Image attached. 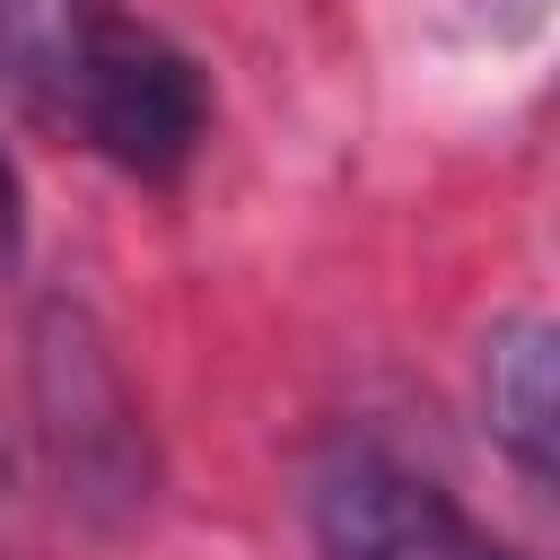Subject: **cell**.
Instances as JSON below:
<instances>
[{
	"mask_svg": "<svg viewBox=\"0 0 560 560\" xmlns=\"http://www.w3.org/2000/svg\"><path fill=\"white\" fill-rule=\"evenodd\" d=\"M534 18H542V0H516V26H534Z\"/></svg>",
	"mask_w": 560,
	"mask_h": 560,
	"instance_id": "cell-4",
	"label": "cell"
},
{
	"mask_svg": "<svg viewBox=\"0 0 560 560\" xmlns=\"http://www.w3.org/2000/svg\"><path fill=\"white\" fill-rule=\"evenodd\" d=\"M481 411L499 455L542 490L551 481V429H560V385H551V324L542 315H508L481 350Z\"/></svg>",
	"mask_w": 560,
	"mask_h": 560,
	"instance_id": "cell-3",
	"label": "cell"
},
{
	"mask_svg": "<svg viewBox=\"0 0 560 560\" xmlns=\"http://www.w3.org/2000/svg\"><path fill=\"white\" fill-rule=\"evenodd\" d=\"M0 88L131 184H175L210 131L201 61L122 0H0Z\"/></svg>",
	"mask_w": 560,
	"mask_h": 560,
	"instance_id": "cell-1",
	"label": "cell"
},
{
	"mask_svg": "<svg viewBox=\"0 0 560 560\" xmlns=\"http://www.w3.org/2000/svg\"><path fill=\"white\" fill-rule=\"evenodd\" d=\"M306 525L324 560H516L429 472H411L368 438L324 446V464L306 472Z\"/></svg>",
	"mask_w": 560,
	"mask_h": 560,
	"instance_id": "cell-2",
	"label": "cell"
}]
</instances>
